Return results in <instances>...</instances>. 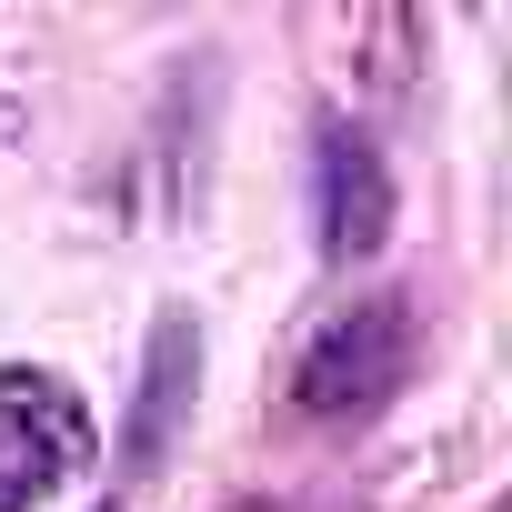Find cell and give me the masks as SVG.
<instances>
[{
    "instance_id": "3",
    "label": "cell",
    "mask_w": 512,
    "mask_h": 512,
    "mask_svg": "<svg viewBox=\"0 0 512 512\" xmlns=\"http://www.w3.org/2000/svg\"><path fill=\"white\" fill-rule=\"evenodd\" d=\"M312 231H322V262H372L392 241V171L352 121L312 131Z\"/></svg>"
},
{
    "instance_id": "1",
    "label": "cell",
    "mask_w": 512,
    "mask_h": 512,
    "mask_svg": "<svg viewBox=\"0 0 512 512\" xmlns=\"http://www.w3.org/2000/svg\"><path fill=\"white\" fill-rule=\"evenodd\" d=\"M402 382H412V302H402V292H372V302L332 312V322L302 342L292 412L322 422V432H342V422H372Z\"/></svg>"
},
{
    "instance_id": "2",
    "label": "cell",
    "mask_w": 512,
    "mask_h": 512,
    "mask_svg": "<svg viewBox=\"0 0 512 512\" xmlns=\"http://www.w3.org/2000/svg\"><path fill=\"white\" fill-rule=\"evenodd\" d=\"M91 442H101V422L61 372H31V362L0 372V512H31L51 482H71L91 462Z\"/></svg>"
},
{
    "instance_id": "5",
    "label": "cell",
    "mask_w": 512,
    "mask_h": 512,
    "mask_svg": "<svg viewBox=\"0 0 512 512\" xmlns=\"http://www.w3.org/2000/svg\"><path fill=\"white\" fill-rule=\"evenodd\" d=\"M101 512H121V502H101Z\"/></svg>"
},
{
    "instance_id": "4",
    "label": "cell",
    "mask_w": 512,
    "mask_h": 512,
    "mask_svg": "<svg viewBox=\"0 0 512 512\" xmlns=\"http://www.w3.org/2000/svg\"><path fill=\"white\" fill-rule=\"evenodd\" d=\"M191 382H201V322H191L181 302H161V312H151L141 382H131V422H121V472H131V482L161 472V452H171V432H181V412H191Z\"/></svg>"
}]
</instances>
